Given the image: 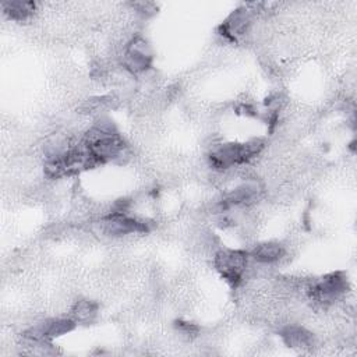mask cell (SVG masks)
I'll list each match as a JSON object with an SVG mask.
<instances>
[{
  "label": "cell",
  "mask_w": 357,
  "mask_h": 357,
  "mask_svg": "<svg viewBox=\"0 0 357 357\" xmlns=\"http://www.w3.org/2000/svg\"><path fill=\"white\" fill-rule=\"evenodd\" d=\"M264 148V141L259 138L251 139L244 144H223L212 149L209 162L216 169H227L236 165H243L257 156Z\"/></svg>",
  "instance_id": "6da1fadb"
},
{
  "label": "cell",
  "mask_w": 357,
  "mask_h": 357,
  "mask_svg": "<svg viewBox=\"0 0 357 357\" xmlns=\"http://www.w3.org/2000/svg\"><path fill=\"white\" fill-rule=\"evenodd\" d=\"M176 328H177V331L181 333V335H184V336H187V337H194V336H197L198 335V326L197 325H194V324H191V322H185V321H176Z\"/></svg>",
  "instance_id": "5bb4252c"
},
{
  "label": "cell",
  "mask_w": 357,
  "mask_h": 357,
  "mask_svg": "<svg viewBox=\"0 0 357 357\" xmlns=\"http://www.w3.org/2000/svg\"><path fill=\"white\" fill-rule=\"evenodd\" d=\"M123 64L126 70L132 74H139L151 67L152 50L146 39H144L142 36H135L130 40L124 52Z\"/></svg>",
  "instance_id": "3957f363"
},
{
  "label": "cell",
  "mask_w": 357,
  "mask_h": 357,
  "mask_svg": "<svg viewBox=\"0 0 357 357\" xmlns=\"http://www.w3.org/2000/svg\"><path fill=\"white\" fill-rule=\"evenodd\" d=\"M248 264V252L223 248L215 254L213 265L219 275L233 287L238 286Z\"/></svg>",
  "instance_id": "7a4b0ae2"
},
{
  "label": "cell",
  "mask_w": 357,
  "mask_h": 357,
  "mask_svg": "<svg viewBox=\"0 0 357 357\" xmlns=\"http://www.w3.org/2000/svg\"><path fill=\"white\" fill-rule=\"evenodd\" d=\"M280 336L286 346L297 350H308L315 344L314 335L303 326L287 325L280 331Z\"/></svg>",
  "instance_id": "52a82bcc"
},
{
  "label": "cell",
  "mask_w": 357,
  "mask_h": 357,
  "mask_svg": "<svg viewBox=\"0 0 357 357\" xmlns=\"http://www.w3.org/2000/svg\"><path fill=\"white\" fill-rule=\"evenodd\" d=\"M347 290V280L342 272L325 275L310 289V296L318 303H331Z\"/></svg>",
  "instance_id": "5b68a950"
},
{
  "label": "cell",
  "mask_w": 357,
  "mask_h": 357,
  "mask_svg": "<svg viewBox=\"0 0 357 357\" xmlns=\"http://www.w3.org/2000/svg\"><path fill=\"white\" fill-rule=\"evenodd\" d=\"M250 255L261 264H272L284 255V247L275 241H266L255 245Z\"/></svg>",
  "instance_id": "9c48e42d"
},
{
  "label": "cell",
  "mask_w": 357,
  "mask_h": 357,
  "mask_svg": "<svg viewBox=\"0 0 357 357\" xmlns=\"http://www.w3.org/2000/svg\"><path fill=\"white\" fill-rule=\"evenodd\" d=\"M250 22H251L250 11L247 8H237L220 25L222 35H225L226 38H229L231 40H236L237 36L245 33Z\"/></svg>",
  "instance_id": "ba28073f"
},
{
  "label": "cell",
  "mask_w": 357,
  "mask_h": 357,
  "mask_svg": "<svg viewBox=\"0 0 357 357\" xmlns=\"http://www.w3.org/2000/svg\"><path fill=\"white\" fill-rule=\"evenodd\" d=\"M81 142L89 149L99 165L120 158L126 151V142L117 132L103 135L89 142L81 139Z\"/></svg>",
  "instance_id": "277c9868"
},
{
  "label": "cell",
  "mask_w": 357,
  "mask_h": 357,
  "mask_svg": "<svg viewBox=\"0 0 357 357\" xmlns=\"http://www.w3.org/2000/svg\"><path fill=\"white\" fill-rule=\"evenodd\" d=\"M98 304L88 298L77 300L70 310V318H73L77 324H89L95 319Z\"/></svg>",
  "instance_id": "8fae6325"
},
{
  "label": "cell",
  "mask_w": 357,
  "mask_h": 357,
  "mask_svg": "<svg viewBox=\"0 0 357 357\" xmlns=\"http://www.w3.org/2000/svg\"><path fill=\"white\" fill-rule=\"evenodd\" d=\"M103 229L109 236H124L130 233L148 231V225L127 216L123 211H116L105 218Z\"/></svg>",
  "instance_id": "8992f818"
},
{
  "label": "cell",
  "mask_w": 357,
  "mask_h": 357,
  "mask_svg": "<svg viewBox=\"0 0 357 357\" xmlns=\"http://www.w3.org/2000/svg\"><path fill=\"white\" fill-rule=\"evenodd\" d=\"M77 322L73 318H60L46 321V339L52 340L54 337L63 336L75 328Z\"/></svg>",
  "instance_id": "4fadbf2b"
},
{
  "label": "cell",
  "mask_w": 357,
  "mask_h": 357,
  "mask_svg": "<svg viewBox=\"0 0 357 357\" xmlns=\"http://www.w3.org/2000/svg\"><path fill=\"white\" fill-rule=\"evenodd\" d=\"M257 197V187L251 184H243L233 191H230L225 199L220 202V206L223 209H227L230 206H237V205H244L251 202Z\"/></svg>",
  "instance_id": "30bf717a"
},
{
  "label": "cell",
  "mask_w": 357,
  "mask_h": 357,
  "mask_svg": "<svg viewBox=\"0 0 357 357\" xmlns=\"http://www.w3.org/2000/svg\"><path fill=\"white\" fill-rule=\"evenodd\" d=\"M132 7L137 8L139 13H144V14H149V13H153L155 11V4L153 3H148V1H138V3H132Z\"/></svg>",
  "instance_id": "9a60e30c"
},
{
  "label": "cell",
  "mask_w": 357,
  "mask_h": 357,
  "mask_svg": "<svg viewBox=\"0 0 357 357\" xmlns=\"http://www.w3.org/2000/svg\"><path fill=\"white\" fill-rule=\"evenodd\" d=\"M4 14L14 20V21H25L28 17H31L35 11V3L33 1H4L1 4Z\"/></svg>",
  "instance_id": "7c38bea8"
}]
</instances>
